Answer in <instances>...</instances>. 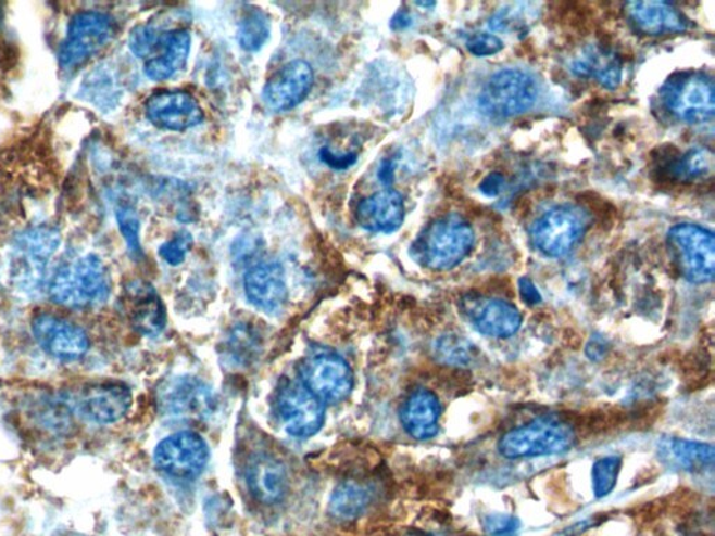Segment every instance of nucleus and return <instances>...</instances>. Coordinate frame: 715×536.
<instances>
[{"mask_svg": "<svg viewBox=\"0 0 715 536\" xmlns=\"http://www.w3.org/2000/svg\"><path fill=\"white\" fill-rule=\"evenodd\" d=\"M112 289L110 271L96 255L63 263L48 280V294L55 304L71 309H88L104 304Z\"/></svg>", "mask_w": 715, "mask_h": 536, "instance_id": "f257e3e1", "label": "nucleus"}, {"mask_svg": "<svg viewBox=\"0 0 715 536\" xmlns=\"http://www.w3.org/2000/svg\"><path fill=\"white\" fill-rule=\"evenodd\" d=\"M473 227L460 216H446L430 222L411 246V257L429 270H452L474 246Z\"/></svg>", "mask_w": 715, "mask_h": 536, "instance_id": "f03ea898", "label": "nucleus"}, {"mask_svg": "<svg viewBox=\"0 0 715 536\" xmlns=\"http://www.w3.org/2000/svg\"><path fill=\"white\" fill-rule=\"evenodd\" d=\"M576 443L575 427L556 416L534 419L527 425L513 429L499 442V452L507 460L562 455Z\"/></svg>", "mask_w": 715, "mask_h": 536, "instance_id": "7ed1b4c3", "label": "nucleus"}, {"mask_svg": "<svg viewBox=\"0 0 715 536\" xmlns=\"http://www.w3.org/2000/svg\"><path fill=\"white\" fill-rule=\"evenodd\" d=\"M538 87L528 73L504 69L494 73L479 92L478 105L485 115L512 118L524 114L536 104Z\"/></svg>", "mask_w": 715, "mask_h": 536, "instance_id": "20e7f679", "label": "nucleus"}, {"mask_svg": "<svg viewBox=\"0 0 715 536\" xmlns=\"http://www.w3.org/2000/svg\"><path fill=\"white\" fill-rule=\"evenodd\" d=\"M161 416L171 421L202 422L214 416L217 401L213 390L193 377L165 380L156 392Z\"/></svg>", "mask_w": 715, "mask_h": 536, "instance_id": "39448f33", "label": "nucleus"}, {"mask_svg": "<svg viewBox=\"0 0 715 536\" xmlns=\"http://www.w3.org/2000/svg\"><path fill=\"white\" fill-rule=\"evenodd\" d=\"M668 243L685 279L694 284H707L714 280L713 232L694 224H679L669 229Z\"/></svg>", "mask_w": 715, "mask_h": 536, "instance_id": "423d86ee", "label": "nucleus"}, {"mask_svg": "<svg viewBox=\"0 0 715 536\" xmlns=\"http://www.w3.org/2000/svg\"><path fill=\"white\" fill-rule=\"evenodd\" d=\"M300 382L323 404H339L349 398L354 387L350 365L330 350L319 349L300 363Z\"/></svg>", "mask_w": 715, "mask_h": 536, "instance_id": "0eeeda50", "label": "nucleus"}, {"mask_svg": "<svg viewBox=\"0 0 715 536\" xmlns=\"http://www.w3.org/2000/svg\"><path fill=\"white\" fill-rule=\"evenodd\" d=\"M114 34V21L101 12H81L68 23L65 40L59 48V65L72 71L101 51Z\"/></svg>", "mask_w": 715, "mask_h": 536, "instance_id": "6e6552de", "label": "nucleus"}, {"mask_svg": "<svg viewBox=\"0 0 715 536\" xmlns=\"http://www.w3.org/2000/svg\"><path fill=\"white\" fill-rule=\"evenodd\" d=\"M661 95L670 114L679 120L704 124L713 119L714 82L703 73L673 77L664 86Z\"/></svg>", "mask_w": 715, "mask_h": 536, "instance_id": "1a4fd4ad", "label": "nucleus"}, {"mask_svg": "<svg viewBox=\"0 0 715 536\" xmlns=\"http://www.w3.org/2000/svg\"><path fill=\"white\" fill-rule=\"evenodd\" d=\"M587 226L589 218L581 208L569 204L553 207L534 224V245L548 257L565 256L585 235Z\"/></svg>", "mask_w": 715, "mask_h": 536, "instance_id": "9d476101", "label": "nucleus"}, {"mask_svg": "<svg viewBox=\"0 0 715 536\" xmlns=\"http://www.w3.org/2000/svg\"><path fill=\"white\" fill-rule=\"evenodd\" d=\"M61 238L57 229L38 227L28 229L14 242V277L24 289L34 290L46 280L49 260L58 251Z\"/></svg>", "mask_w": 715, "mask_h": 536, "instance_id": "9b49d317", "label": "nucleus"}, {"mask_svg": "<svg viewBox=\"0 0 715 536\" xmlns=\"http://www.w3.org/2000/svg\"><path fill=\"white\" fill-rule=\"evenodd\" d=\"M156 468L174 480H196L209 461V447L195 432H179L164 438L154 451Z\"/></svg>", "mask_w": 715, "mask_h": 536, "instance_id": "f8f14e48", "label": "nucleus"}, {"mask_svg": "<svg viewBox=\"0 0 715 536\" xmlns=\"http://www.w3.org/2000/svg\"><path fill=\"white\" fill-rule=\"evenodd\" d=\"M276 406L284 429L293 437L316 435L325 422V404L298 380L283 383L278 388Z\"/></svg>", "mask_w": 715, "mask_h": 536, "instance_id": "ddd939ff", "label": "nucleus"}, {"mask_svg": "<svg viewBox=\"0 0 715 536\" xmlns=\"http://www.w3.org/2000/svg\"><path fill=\"white\" fill-rule=\"evenodd\" d=\"M33 334L48 355L66 362L85 357L90 348V341L85 330L72 321L49 314L39 315L34 319Z\"/></svg>", "mask_w": 715, "mask_h": 536, "instance_id": "4468645a", "label": "nucleus"}, {"mask_svg": "<svg viewBox=\"0 0 715 536\" xmlns=\"http://www.w3.org/2000/svg\"><path fill=\"white\" fill-rule=\"evenodd\" d=\"M146 115L156 128L171 131L192 129L204 120L198 100L183 90L155 92L146 102Z\"/></svg>", "mask_w": 715, "mask_h": 536, "instance_id": "2eb2a0df", "label": "nucleus"}, {"mask_svg": "<svg viewBox=\"0 0 715 536\" xmlns=\"http://www.w3.org/2000/svg\"><path fill=\"white\" fill-rule=\"evenodd\" d=\"M315 82L310 63L301 60L288 62L268 79L263 89V100L274 112L296 109L310 95Z\"/></svg>", "mask_w": 715, "mask_h": 536, "instance_id": "dca6fc26", "label": "nucleus"}, {"mask_svg": "<svg viewBox=\"0 0 715 536\" xmlns=\"http://www.w3.org/2000/svg\"><path fill=\"white\" fill-rule=\"evenodd\" d=\"M121 305L137 333L155 337L165 329V306L149 282L137 280L127 284Z\"/></svg>", "mask_w": 715, "mask_h": 536, "instance_id": "f3484780", "label": "nucleus"}, {"mask_svg": "<svg viewBox=\"0 0 715 536\" xmlns=\"http://www.w3.org/2000/svg\"><path fill=\"white\" fill-rule=\"evenodd\" d=\"M131 406V393L126 384L106 380L92 383L78 396L83 416L97 423H114L126 416Z\"/></svg>", "mask_w": 715, "mask_h": 536, "instance_id": "a211bd4d", "label": "nucleus"}, {"mask_svg": "<svg viewBox=\"0 0 715 536\" xmlns=\"http://www.w3.org/2000/svg\"><path fill=\"white\" fill-rule=\"evenodd\" d=\"M244 292L258 309L273 314L286 304L288 289L286 271L280 263H259L244 276Z\"/></svg>", "mask_w": 715, "mask_h": 536, "instance_id": "6ab92c4d", "label": "nucleus"}, {"mask_svg": "<svg viewBox=\"0 0 715 536\" xmlns=\"http://www.w3.org/2000/svg\"><path fill=\"white\" fill-rule=\"evenodd\" d=\"M404 217L403 196L393 189L371 194L356 208L358 224L369 232H394L403 226Z\"/></svg>", "mask_w": 715, "mask_h": 536, "instance_id": "aec40b11", "label": "nucleus"}, {"mask_svg": "<svg viewBox=\"0 0 715 536\" xmlns=\"http://www.w3.org/2000/svg\"><path fill=\"white\" fill-rule=\"evenodd\" d=\"M468 318L479 333L493 339H509L522 328L520 311L503 299H478L469 302Z\"/></svg>", "mask_w": 715, "mask_h": 536, "instance_id": "412c9836", "label": "nucleus"}, {"mask_svg": "<svg viewBox=\"0 0 715 536\" xmlns=\"http://www.w3.org/2000/svg\"><path fill=\"white\" fill-rule=\"evenodd\" d=\"M625 11L631 24L648 36L682 33L689 26L687 17L673 4L665 2H629Z\"/></svg>", "mask_w": 715, "mask_h": 536, "instance_id": "4be33fe9", "label": "nucleus"}, {"mask_svg": "<svg viewBox=\"0 0 715 536\" xmlns=\"http://www.w3.org/2000/svg\"><path fill=\"white\" fill-rule=\"evenodd\" d=\"M247 481L251 494L264 505L277 503L287 494V468L273 456L258 455L251 458Z\"/></svg>", "mask_w": 715, "mask_h": 536, "instance_id": "5701e85b", "label": "nucleus"}, {"mask_svg": "<svg viewBox=\"0 0 715 536\" xmlns=\"http://www.w3.org/2000/svg\"><path fill=\"white\" fill-rule=\"evenodd\" d=\"M440 407L436 394L426 388L416 390L401 408V423L411 437L416 441H428L439 431Z\"/></svg>", "mask_w": 715, "mask_h": 536, "instance_id": "b1692460", "label": "nucleus"}, {"mask_svg": "<svg viewBox=\"0 0 715 536\" xmlns=\"http://www.w3.org/2000/svg\"><path fill=\"white\" fill-rule=\"evenodd\" d=\"M190 43H192V38L185 28L164 31L159 51L146 62V76L151 80L161 81L170 79L183 71L188 62Z\"/></svg>", "mask_w": 715, "mask_h": 536, "instance_id": "393cba45", "label": "nucleus"}, {"mask_svg": "<svg viewBox=\"0 0 715 536\" xmlns=\"http://www.w3.org/2000/svg\"><path fill=\"white\" fill-rule=\"evenodd\" d=\"M657 452L665 465L679 471H703L712 467L715 460L713 445L678 437H664L658 443Z\"/></svg>", "mask_w": 715, "mask_h": 536, "instance_id": "a878e982", "label": "nucleus"}, {"mask_svg": "<svg viewBox=\"0 0 715 536\" xmlns=\"http://www.w3.org/2000/svg\"><path fill=\"white\" fill-rule=\"evenodd\" d=\"M577 76L594 77L605 89L614 90L622 81V61L616 53L589 47L572 62Z\"/></svg>", "mask_w": 715, "mask_h": 536, "instance_id": "bb28decb", "label": "nucleus"}, {"mask_svg": "<svg viewBox=\"0 0 715 536\" xmlns=\"http://www.w3.org/2000/svg\"><path fill=\"white\" fill-rule=\"evenodd\" d=\"M262 340L253 328L239 324L229 333L224 345V359L233 367H248L261 353Z\"/></svg>", "mask_w": 715, "mask_h": 536, "instance_id": "cd10ccee", "label": "nucleus"}, {"mask_svg": "<svg viewBox=\"0 0 715 536\" xmlns=\"http://www.w3.org/2000/svg\"><path fill=\"white\" fill-rule=\"evenodd\" d=\"M369 492L354 481L342 482L330 499V513L340 520H354L369 505Z\"/></svg>", "mask_w": 715, "mask_h": 536, "instance_id": "c85d7f7f", "label": "nucleus"}, {"mask_svg": "<svg viewBox=\"0 0 715 536\" xmlns=\"http://www.w3.org/2000/svg\"><path fill=\"white\" fill-rule=\"evenodd\" d=\"M271 17L262 11H251L244 14L238 26V42L242 50L256 52L271 38Z\"/></svg>", "mask_w": 715, "mask_h": 536, "instance_id": "c756f323", "label": "nucleus"}, {"mask_svg": "<svg viewBox=\"0 0 715 536\" xmlns=\"http://www.w3.org/2000/svg\"><path fill=\"white\" fill-rule=\"evenodd\" d=\"M436 358L453 367H465L475 359V347L472 341L460 334L442 335L435 344Z\"/></svg>", "mask_w": 715, "mask_h": 536, "instance_id": "7c9ffc66", "label": "nucleus"}, {"mask_svg": "<svg viewBox=\"0 0 715 536\" xmlns=\"http://www.w3.org/2000/svg\"><path fill=\"white\" fill-rule=\"evenodd\" d=\"M622 468V457L610 456L599 458L592 465V490L597 497H605L615 489Z\"/></svg>", "mask_w": 715, "mask_h": 536, "instance_id": "2f4dec72", "label": "nucleus"}, {"mask_svg": "<svg viewBox=\"0 0 715 536\" xmlns=\"http://www.w3.org/2000/svg\"><path fill=\"white\" fill-rule=\"evenodd\" d=\"M531 4H512V7L502 9L501 12L494 14L489 23V27L497 31H522L526 30L528 18L531 17Z\"/></svg>", "mask_w": 715, "mask_h": 536, "instance_id": "473e14b6", "label": "nucleus"}, {"mask_svg": "<svg viewBox=\"0 0 715 536\" xmlns=\"http://www.w3.org/2000/svg\"><path fill=\"white\" fill-rule=\"evenodd\" d=\"M163 33L164 31H159L151 26H137L130 33V51L134 52L137 58L146 60V62L151 60L156 51H159Z\"/></svg>", "mask_w": 715, "mask_h": 536, "instance_id": "72a5a7b5", "label": "nucleus"}, {"mask_svg": "<svg viewBox=\"0 0 715 536\" xmlns=\"http://www.w3.org/2000/svg\"><path fill=\"white\" fill-rule=\"evenodd\" d=\"M714 167V155L712 151L702 149L690 151L677 165L678 177L693 179L712 173Z\"/></svg>", "mask_w": 715, "mask_h": 536, "instance_id": "f704fd0d", "label": "nucleus"}, {"mask_svg": "<svg viewBox=\"0 0 715 536\" xmlns=\"http://www.w3.org/2000/svg\"><path fill=\"white\" fill-rule=\"evenodd\" d=\"M116 218L131 256H143L140 245V221L135 209L129 206L117 208Z\"/></svg>", "mask_w": 715, "mask_h": 536, "instance_id": "c9c22d12", "label": "nucleus"}, {"mask_svg": "<svg viewBox=\"0 0 715 536\" xmlns=\"http://www.w3.org/2000/svg\"><path fill=\"white\" fill-rule=\"evenodd\" d=\"M192 245V235L188 231H180L168 242H165L164 245H161L159 253L161 258L170 266H179L188 256Z\"/></svg>", "mask_w": 715, "mask_h": 536, "instance_id": "e433bc0d", "label": "nucleus"}, {"mask_svg": "<svg viewBox=\"0 0 715 536\" xmlns=\"http://www.w3.org/2000/svg\"><path fill=\"white\" fill-rule=\"evenodd\" d=\"M467 50L475 56H492L503 50V42L494 34H474L468 38Z\"/></svg>", "mask_w": 715, "mask_h": 536, "instance_id": "4c0bfd02", "label": "nucleus"}, {"mask_svg": "<svg viewBox=\"0 0 715 536\" xmlns=\"http://www.w3.org/2000/svg\"><path fill=\"white\" fill-rule=\"evenodd\" d=\"M484 526L492 536H511L518 528V523L512 515L491 514L484 520Z\"/></svg>", "mask_w": 715, "mask_h": 536, "instance_id": "58836bf2", "label": "nucleus"}, {"mask_svg": "<svg viewBox=\"0 0 715 536\" xmlns=\"http://www.w3.org/2000/svg\"><path fill=\"white\" fill-rule=\"evenodd\" d=\"M321 159L323 163L327 165V167H330L336 170H344L349 169L356 163L358 155L356 153H347L342 155H337L333 153L331 150L327 148H323L321 150Z\"/></svg>", "mask_w": 715, "mask_h": 536, "instance_id": "ea45409f", "label": "nucleus"}, {"mask_svg": "<svg viewBox=\"0 0 715 536\" xmlns=\"http://www.w3.org/2000/svg\"><path fill=\"white\" fill-rule=\"evenodd\" d=\"M504 178L503 175L498 173L489 174L479 184V192L487 197H497L503 192L504 189Z\"/></svg>", "mask_w": 715, "mask_h": 536, "instance_id": "a19ab883", "label": "nucleus"}, {"mask_svg": "<svg viewBox=\"0 0 715 536\" xmlns=\"http://www.w3.org/2000/svg\"><path fill=\"white\" fill-rule=\"evenodd\" d=\"M518 291H520V296L527 305L536 306L541 304L542 296L537 286L534 285V282L530 279H522L518 281Z\"/></svg>", "mask_w": 715, "mask_h": 536, "instance_id": "79ce46f5", "label": "nucleus"}, {"mask_svg": "<svg viewBox=\"0 0 715 536\" xmlns=\"http://www.w3.org/2000/svg\"><path fill=\"white\" fill-rule=\"evenodd\" d=\"M610 345L606 344V341L602 337L591 339L590 344L587 345V357L591 360H600L605 357L609 353Z\"/></svg>", "mask_w": 715, "mask_h": 536, "instance_id": "37998d69", "label": "nucleus"}, {"mask_svg": "<svg viewBox=\"0 0 715 536\" xmlns=\"http://www.w3.org/2000/svg\"><path fill=\"white\" fill-rule=\"evenodd\" d=\"M411 22L413 21H411L410 13L403 11L397 12L394 14L393 21H391V28H393L396 31L404 30V28L411 26Z\"/></svg>", "mask_w": 715, "mask_h": 536, "instance_id": "c03bdc74", "label": "nucleus"}, {"mask_svg": "<svg viewBox=\"0 0 715 536\" xmlns=\"http://www.w3.org/2000/svg\"><path fill=\"white\" fill-rule=\"evenodd\" d=\"M393 175H394V163L393 161H385L384 165H381V168L379 170V178L381 182L389 184L391 183V180H393Z\"/></svg>", "mask_w": 715, "mask_h": 536, "instance_id": "a18cd8bd", "label": "nucleus"}, {"mask_svg": "<svg viewBox=\"0 0 715 536\" xmlns=\"http://www.w3.org/2000/svg\"><path fill=\"white\" fill-rule=\"evenodd\" d=\"M590 524H591V521H582V523L572 525V526H569V528L563 531L561 536H577V535H580V534L585 533V531L587 528H589Z\"/></svg>", "mask_w": 715, "mask_h": 536, "instance_id": "49530a36", "label": "nucleus"}, {"mask_svg": "<svg viewBox=\"0 0 715 536\" xmlns=\"http://www.w3.org/2000/svg\"><path fill=\"white\" fill-rule=\"evenodd\" d=\"M416 4H418V7H421V8H432V7H435L436 3L435 2H425V3L418 2Z\"/></svg>", "mask_w": 715, "mask_h": 536, "instance_id": "de8ad7c7", "label": "nucleus"}]
</instances>
